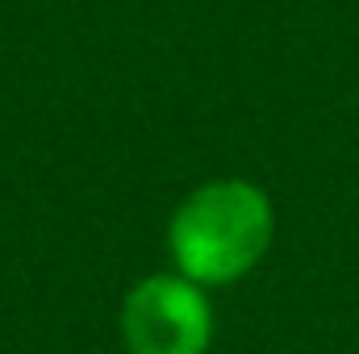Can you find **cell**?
<instances>
[{
    "label": "cell",
    "instance_id": "cell-1",
    "mask_svg": "<svg viewBox=\"0 0 359 354\" xmlns=\"http://www.w3.org/2000/svg\"><path fill=\"white\" fill-rule=\"evenodd\" d=\"M271 200L247 179H209L184 196L168 225V250L176 271L201 288L234 283L268 255Z\"/></svg>",
    "mask_w": 359,
    "mask_h": 354
},
{
    "label": "cell",
    "instance_id": "cell-2",
    "mask_svg": "<svg viewBox=\"0 0 359 354\" xmlns=\"http://www.w3.org/2000/svg\"><path fill=\"white\" fill-rule=\"evenodd\" d=\"M121 338L130 354H205L213 342L209 296L180 271L147 275L121 304Z\"/></svg>",
    "mask_w": 359,
    "mask_h": 354
}]
</instances>
